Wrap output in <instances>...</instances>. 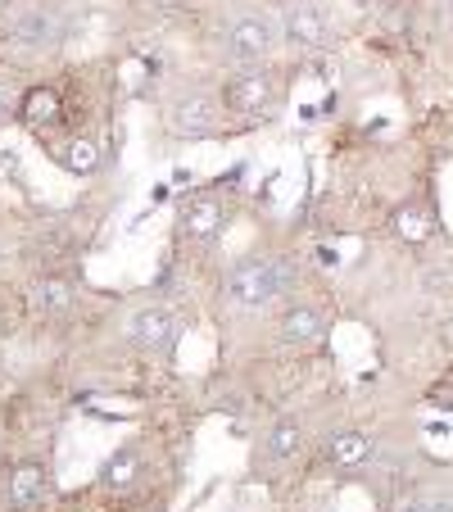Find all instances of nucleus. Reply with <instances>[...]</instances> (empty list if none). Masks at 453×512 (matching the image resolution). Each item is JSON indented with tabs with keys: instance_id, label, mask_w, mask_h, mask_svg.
Instances as JSON below:
<instances>
[{
	"instance_id": "nucleus-16",
	"label": "nucleus",
	"mask_w": 453,
	"mask_h": 512,
	"mask_svg": "<svg viewBox=\"0 0 453 512\" xmlns=\"http://www.w3.org/2000/svg\"><path fill=\"white\" fill-rule=\"evenodd\" d=\"M59 164H64L68 173H96L100 145L87 141V136H78V141H64V150H59Z\"/></svg>"
},
{
	"instance_id": "nucleus-15",
	"label": "nucleus",
	"mask_w": 453,
	"mask_h": 512,
	"mask_svg": "<svg viewBox=\"0 0 453 512\" xmlns=\"http://www.w3.org/2000/svg\"><path fill=\"white\" fill-rule=\"evenodd\" d=\"M136 476H141V454H136L132 445L109 454V463L100 467V485H105V490H132Z\"/></svg>"
},
{
	"instance_id": "nucleus-2",
	"label": "nucleus",
	"mask_w": 453,
	"mask_h": 512,
	"mask_svg": "<svg viewBox=\"0 0 453 512\" xmlns=\"http://www.w3.org/2000/svg\"><path fill=\"white\" fill-rule=\"evenodd\" d=\"M218 41H222V55L232 59V64L259 68L263 59L277 50V41H281V19H277L272 10H241V14H232V19L222 23Z\"/></svg>"
},
{
	"instance_id": "nucleus-5",
	"label": "nucleus",
	"mask_w": 453,
	"mask_h": 512,
	"mask_svg": "<svg viewBox=\"0 0 453 512\" xmlns=\"http://www.w3.org/2000/svg\"><path fill=\"white\" fill-rule=\"evenodd\" d=\"M277 19H281V41L290 50H322L331 41V19L318 0H295Z\"/></svg>"
},
{
	"instance_id": "nucleus-14",
	"label": "nucleus",
	"mask_w": 453,
	"mask_h": 512,
	"mask_svg": "<svg viewBox=\"0 0 453 512\" xmlns=\"http://www.w3.org/2000/svg\"><path fill=\"white\" fill-rule=\"evenodd\" d=\"M59 114H64V109H59V96L50 87L28 91V96H23V105H19V118L32 127V132H50V127L59 123Z\"/></svg>"
},
{
	"instance_id": "nucleus-21",
	"label": "nucleus",
	"mask_w": 453,
	"mask_h": 512,
	"mask_svg": "<svg viewBox=\"0 0 453 512\" xmlns=\"http://www.w3.org/2000/svg\"><path fill=\"white\" fill-rule=\"evenodd\" d=\"M263 5H268V10H277V14H281V10H286V5H295V0H263Z\"/></svg>"
},
{
	"instance_id": "nucleus-19",
	"label": "nucleus",
	"mask_w": 453,
	"mask_h": 512,
	"mask_svg": "<svg viewBox=\"0 0 453 512\" xmlns=\"http://www.w3.org/2000/svg\"><path fill=\"white\" fill-rule=\"evenodd\" d=\"M19 105H23V100L14 96L10 82H0V127H10L14 118H19Z\"/></svg>"
},
{
	"instance_id": "nucleus-9",
	"label": "nucleus",
	"mask_w": 453,
	"mask_h": 512,
	"mask_svg": "<svg viewBox=\"0 0 453 512\" xmlns=\"http://www.w3.org/2000/svg\"><path fill=\"white\" fill-rule=\"evenodd\" d=\"M277 331L286 345H318V340H327V318H322L313 304H290V309L281 313Z\"/></svg>"
},
{
	"instance_id": "nucleus-4",
	"label": "nucleus",
	"mask_w": 453,
	"mask_h": 512,
	"mask_svg": "<svg viewBox=\"0 0 453 512\" xmlns=\"http://www.w3.org/2000/svg\"><path fill=\"white\" fill-rule=\"evenodd\" d=\"M64 37H68V19L59 10H50V5H41V0L14 10L10 19V41L23 50H55L64 46Z\"/></svg>"
},
{
	"instance_id": "nucleus-7",
	"label": "nucleus",
	"mask_w": 453,
	"mask_h": 512,
	"mask_svg": "<svg viewBox=\"0 0 453 512\" xmlns=\"http://www.w3.org/2000/svg\"><path fill=\"white\" fill-rule=\"evenodd\" d=\"M227 227V200L218 191H200L182 204V236L191 241H213Z\"/></svg>"
},
{
	"instance_id": "nucleus-3",
	"label": "nucleus",
	"mask_w": 453,
	"mask_h": 512,
	"mask_svg": "<svg viewBox=\"0 0 453 512\" xmlns=\"http://www.w3.org/2000/svg\"><path fill=\"white\" fill-rule=\"evenodd\" d=\"M218 118H222L218 96L204 91V87L177 91V96L168 100V132L186 136V141H195V136H213L218 132Z\"/></svg>"
},
{
	"instance_id": "nucleus-22",
	"label": "nucleus",
	"mask_w": 453,
	"mask_h": 512,
	"mask_svg": "<svg viewBox=\"0 0 453 512\" xmlns=\"http://www.w3.org/2000/svg\"><path fill=\"white\" fill-rule=\"evenodd\" d=\"M358 10H376V5H386V0H354Z\"/></svg>"
},
{
	"instance_id": "nucleus-17",
	"label": "nucleus",
	"mask_w": 453,
	"mask_h": 512,
	"mask_svg": "<svg viewBox=\"0 0 453 512\" xmlns=\"http://www.w3.org/2000/svg\"><path fill=\"white\" fill-rule=\"evenodd\" d=\"M395 227H399V236L404 241H413V245H422L426 236H431V218H426V209H417V204H408V209H399V218H395Z\"/></svg>"
},
{
	"instance_id": "nucleus-10",
	"label": "nucleus",
	"mask_w": 453,
	"mask_h": 512,
	"mask_svg": "<svg viewBox=\"0 0 453 512\" xmlns=\"http://www.w3.org/2000/svg\"><path fill=\"white\" fill-rule=\"evenodd\" d=\"M28 300L37 313H46V318H59V313H68L73 304H78V290H73V281L64 277H37L28 290Z\"/></svg>"
},
{
	"instance_id": "nucleus-20",
	"label": "nucleus",
	"mask_w": 453,
	"mask_h": 512,
	"mask_svg": "<svg viewBox=\"0 0 453 512\" xmlns=\"http://www.w3.org/2000/svg\"><path fill=\"white\" fill-rule=\"evenodd\" d=\"M150 5H155V10H177L182 0H150Z\"/></svg>"
},
{
	"instance_id": "nucleus-8",
	"label": "nucleus",
	"mask_w": 453,
	"mask_h": 512,
	"mask_svg": "<svg viewBox=\"0 0 453 512\" xmlns=\"http://www.w3.org/2000/svg\"><path fill=\"white\" fill-rule=\"evenodd\" d=\"M272 96H277V87H272L268 73H259V68H245V73H236V78L227 82V91H222V105L232 109V114H263V109L272 105Z\"/></svg>"
},
{
	"instance_id": "nucleus-13",
	"label": "nucleus",
	"mask_w": 453,
	"mask_h": 512,
	"mask_svg": "<svg viewBox=\"0 0 453 512\" xmlns=\"http://www.w3.org/2000/svg\"><path fill=\"white\" fill-rule=\"evenodd\" d=\"M263 449H268L272 463H290V458H299V449H304V426H299L295 417L272 422L268 435H263Z\"/></svg>"
},
{
	"instance_id": "nucleus-1",
	"label": "nucleus",
	"mask_w": 453,
	"mask_h": 512,
	"mask_svg": "<svg viewBox=\"0 0 453 512\" xmlns=\"http://www.w3.org/2000/svg\"><path fill=\"white\" fill-rule=\"evenodd\" d=\"M290 281H295V268H290L286 259H277V254H245V259L232 263L222 290H227V300H232L236 309L259 313L286 295Z\"/></svg>"
},
{
	"instance_id": "nucleus-12",
	"label": "nucleus",
	"mask_w": 453,
	"mask_h": 512,
	"mask_svg": "<svg viewBox=\"0 0 453 512\" xmlns=\"http://www.w3.org/2000/svg\"><path fill=\"white\" fill-rule=\"evenodd\" d=\"M41 494H46V467L41 463H19L10 472V508L14 512H28L41 503Z\"/></svg>"
},
{
	"instance_id": "nucleus-11",
	"label": "nucleus",
	"mask_w": 453,
	"mask_h": 512,
	"mask_svg": "<svg viewBox=\"0 0 453 512\" xmlns=\"http://www.w3.org/2000/svg\"><path fill=\"white\" fill-rule=\"evenodd\" d=\"M372 454H376V435L358 431V426H349V431H336L327 440V458L336 467H363Z\"/></svg>"
},
{
	"instance_id": "nucleus-6",
	"label": "nucleus",
	"mask_w": 453,
	"mask_h": 512,
	"mask_svg": "<svg viewBox=\"0 0 453 512\" xmlns=\"http://www.w3.org/2000/svg\"><path fill=\"white\" fill-rule=\"evenodd\" d=\"M177 318L164 309V304H141V309L127 313V340L145 354H168L177 345Z\"/></svg>"
},
{
	"instance_id": "nucleus-18",
	"label": "nucleus",
	"mask_w": 453,
	"mask_h": 512,
	"mask_svg": "<svg viewBox=\"0 0 453 512\" xmlns=\"http://www.w3.org/2000/svg\"><path fill=\"white\" fill-rule=\"evenodd\" d=\"M404 512H453V499L449 494H417L404 503Z\"/></svg>"
}]
</instances>
